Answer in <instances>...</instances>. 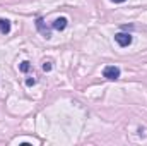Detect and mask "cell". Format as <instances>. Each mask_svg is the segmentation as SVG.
<instances>
[{
	"label": "cell",
	"instance_id": "obj_1",
	"mask_svg": "<svg viewBox=\"0 0 147 146\" xmlns=\"http://www.w3.org/2000/svg\"><path fill=\"white\" fill-rule=\"evenodd\" d=\"M120 67H116V65H108V67H105V71H103V76L108 79V81H116L118 77H120Z\"/></svg>",
	"mask_w": 147,
	"mask_h": 146
},
{
	"label": "cell",
	"instance_id": "obj_2",
	"mask_svg": "<svg viewBox=\"0 0 147 146\" xmlns=\"http://www.w3.org/2000/svg\"><path fill=\"white\" fill-rule=\"evenodd\" d=\"M115 41H116L120 46L125 48V46H128V45L132 43V36H130L128 33H116V35H115Z\"/></svg>",
	"mask_w": 147,
	"mask_h": 146
},
{
	"label": "cell",
	"instance_id": "obj_3",
	"mask_svg": "<svg viewBox=\"0 0 147 146\" xmlns=\"http://www.w3.org/2000/svg\"><path fill=\"white\" fill-rule=\"evenodd\" d=\"M36 28H38V31L46 38V40H50V38H51V31H50V28H46V26H45V21H43L41 17H38V19H36Z\"/></svg>",
	"mask_w": 147,
	"mask_h": 146
},
{
	"label": "cell",
	"instance_id": "obj_4",
	"mask_svg": "<svg viewBox=\"0 0 147 146\" xmlns=\"http://www.w3.org/2000/svg\"><path fill=\"white\" fill-rule=\"evenodd\" d=\"M67 24H69L67 17H58V19H55V21H53L51 28H53V29H57V31H63V29L67 28Z\"/></svg>",
	"mask_w": 147,
	"mask_h": 146
},
{
	"label": "cell",
	"instance_id": "obj_5",
	"mask_svg": "<svg viewBox=\"0 0 147 146\" xmlns=\"http://www.w3.org/2000/svg\"><path fill=\"white\" fill-rule=\"evenodd\" d=\"M9 31H10V23L7 19H0V33L7 35Z\"/></svg>",
	"mask_w": 147,
	"mask_h": 146
},
{
	"label": "cell",
	"instance_id": "obj_6",
	"mask_svg": "<svg viewBox=\"0 0 147 146\" xmlns=\"http://www.w3.org/2000/svg\"><path fill=\"white\" fill-rule=\"evenodd\" d=\"M19 69H21L22 72H28V71L31 69V64H29L28 60H24V62H21V65H19Z\"/></svg>",
	"mask_w": 147,
	"mask_h": 146
},
{
	"label": "cell",
	"instance_id": "obj_7",
	"mask_svg": "<svg viewBox=\"0 0 147 146\" xmlns=\"http://www.w3.org/2000/svg\"><path fill=\"white\" fill-rule=\"evenodd\" d=\"M51 67H53V65H51V62H50V60L43 62V71H45V72H50V71H51Z\"/></svg>",
	"mask_w": 147,
	"mask_h": 146
},
{
	"label": "cell",
	"instance_id": "obj_8",
	"mask_svg": "<svg viewBox=\"0 0 147 146\" xmlns=\"http://www.w3.org/2000/svg\"><path fill=\"white\" fill-rule=\"evenodd\" d=\"M26 84H28V86H33V84H36V79H28Z\"/></svg>",
	"mask_w": 147,
	"mask_h": 146
},
{
	"label": "cell",
	"instance_id": "obj_9",
	"mask_svg": "<svg viewBox=\"0 0 147 146\" xmlns=\"http://www.w3.org/2000/svg\"><path fill=\"white\" fill-rule=\"evenodd\" d=\"M111 2H113V3H123L125 0H111Z\"/></svg>",
	"mask_w": 147,
	"mask_h": 146
}]
</instances>
